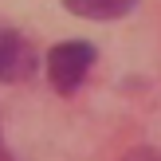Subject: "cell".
Here are the masks:
<instances>
[{
    "mask_svg": "<svg viewBox=\"0 0 161 161\" xmlns=\"http://www.w3.org/2000/svg\"><path fill=\"white\" fill-rule=\"evenodd\" d=\"M94 43H83V39H67V43H55L51 55H47V79L59 94H71L79 91L86 75L94 67Z\"/></svg>",
    "mask_w": 161,
    "mask_h": 161,
    "instance_id": "1",
    "label": "cell"
},
{
    "mask_svg": "<svg viewBox=\"0 0 161 161\" xmlns=\"http://www.w3.org/2000/svg\"><path fill=\"white\" fill-rule=\"evenodd\" d=\"M39 67L31 43L12 28H0V83H24Z\"/></svg>",
    "mask_w": 161,
    "mask_h": 161,
    "instance_id": "2",
    "label": "cell"
},
{
    "mask_svg": "<svg viewBox=\"0 0 161 161\" xmlns=\"http://www.w3.org/2000/svg\"><path fill=\"white\" fill-rule=\"evenodd\" d=\"M138 0H63L71 16H83V20H118V16L134 12Z\"/></svg>",
    "mask_w": 161,
    "mask_h": 161,
    "instance_id": "3",
    "label": "cell"
},
{
    "mask_svg": "<svg viewBox=\"0 0 161 161\" xmlns=\"http://www.w3.org/2000/svg\"><path fill=\"white\" fill-rule=\"evenodd\" d=\"M122 161H161V149H149V146L146 149H130Z\"/></svg>",
    "mask_w": 161,
    "mask_h": 161,
    "instance_id": "4",
    "label": "cell"
}]
</instances>
